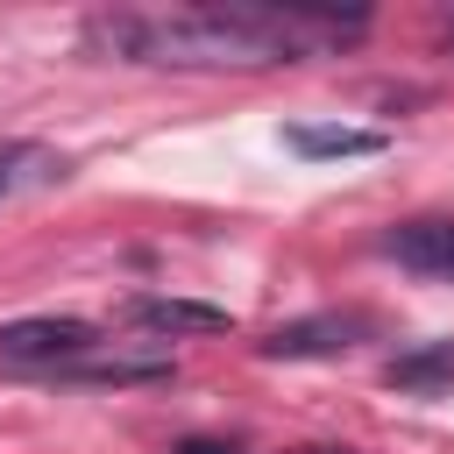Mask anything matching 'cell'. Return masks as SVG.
<instances>
[{
	"label": "cell",
	"mask_w": 454,
	"mask_h": 454,
	"mask_svg": "<svg viewBox=\"0 0 454 454\" xmlns=\"http://www.w3.org/2000/svg\"><path fill=\"white\" fill-rule=\"evenodd\" d=\"M369 28V7L319 0H220V7H99L85 14V43L128 64L177 71H262L319 57Z\"/></svg>",
	"instance_id": "6da1fadb"
},
{
	"label": "cell",
	"mask_w": 454,
	"mask_h": 454,
	"mask_svg": "<svg viewBox=\"0 0 454 454\" xmlns=\"http://www.w3.org/2000/svg\"><path fill=\"white\" fill-rule=\"evenodd\" d=\"M85 348H99V326L71 319V312H43V319H7L0 326V362H21V369H64Z\"/></svg>",
	"instance_id": "7a4b0ae2"
},
{
	"label": "cell",
	"mask_w": 454,
	"mask_h": 454,
	"mask_svg": "<svg viewBox=\"0 0 454 454\" xmlns=\"http://www.w3.org/2000/svg\"><path fill=\"white\" fill-rule=\"evenodd\" d=\"M355 333H369L362 312H312V319H284V326H270V333L255 340V355H270V362L340 355V348H355Z\"/></svg>",
	"instance_id": "3957f363"
},
{
	"label": "cell",
	"mask_w": 454,
	"mask_h": 454,
	"mask_svg": "<svg viewBox=\"0 0 454 454\" xmlns=\"http://www.w3.org/2000/svg\"><path fill=\"white\" fill-rule=\"evenodd\" d=\"M383 255H397L411 277H454V213L397 220V227L383 234Z\"/></svg>",
	"instance_id": "277c9868"
},
{
	"label": "cell",
	"mask_w": 454,
	"mask_h": 454,
	"mask_svg": "<svg viewBox=\"0 0 454 454\" xmlns=\"http://www.w3.org/2000/svg\"><path fill=\"white\" fill-rule=\"evenodd\" d=\"M284 149H298L312 163H333V156H383V135L376 128H340V121H291Z\"/></svg>",
	"instance_id": "5b68a950"
},
{
	"label": "cell",
	"mask_w": 454,
	"mask_h": 454,
	"mask_svg": "<svg viewBox=\"0 0 454 454\" xmlns=\"http://www.w3.org/2000/svg\"><path fill=\"white\" fill-rule=\"evenodd\" d=\"M128 319L149 333H227L234 326L227 305H206V298H135Z\"/></svg>",
	"instance_id": "8992f818"
},
{
	"label": "cell",
	"mask_w": 454,
	"mask_h": 454,
	"mask_svg": "<svg viewBox=\"0 0 454 454\" xmlns=\"http://www.w3.org/2000/svg\"><path fill=\"white\" fill-rule=\"evenodd\" d=\"M57 383H92V390H128V383H170L177 362L170 355H135V362H64L50 369Z\"/></svg>",
	"instance_id": "52a82bcc"
},
{
	"label": "cell",
	"mask_w": 454,
	"mask_h": 454,
	"mask_svg": "<svg viewBox=\"0 0 454 454\" xmlns=\"http://www.w3.org/2000/svg\"><path fill=\"white\" fill-rule=\"evenodd\" d=\"M383 383L390 390H447L454 383V340H419L404 355L383 362Z\"/></svg>",
	"instance_id": "ba28073f"
},
{
	"label": "cell",
	"mask_w": 454,
	"mask_h": 454,
	"mask_svg": "<svg viewBox=\"0 0 454 454\" xmlns=\"http://www.w3.org/2000/svg\"><path fill=\"white\" fill-rule=\"evenodd\" d=\"M35 177H64V156L43 142H0V199H14Z\"/></svg>",
	"instance_id": "9c48e42d"
},
{
	"label": "cell",
	"mask_w": 454,
	"mask_h": 454,
	"mask_svg": "<svg viewBox=\"0 0 454 454\" xmlns=\"http://www.w3.org/2000/svg\"><path fill=\"white\" fill-rule=\"evenodd\" d=\"M170 454H234V447H220V440H177Z\"/></svg>",
	"instance_id": "30bf717a"
},
{
	"label": "cell",
	"mask_w": 454,
	"mask_h": 454,
	"mask_svg": "<svg viewBox=\"0 0 454 454\" xmlns=\"http://www.w3.org/2000/svg\"><path fill=\"white\" fill-rule=\"evenodd\" d=\"M291 454H348V447H291Z\"/></svg>",
	"instance_id": "8fae6325"
}]
</instances>
